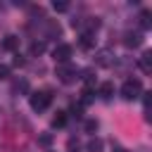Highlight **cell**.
<instances>
[{"mask_svg":"<svg viewBox=\"0 0 152 152\" xmlns=\"http://www.w3.org/2000/svg\"><path fill=\"white\" fill-rule=\"evenodd\" d=\"M86 150H88V152H100V150H102V140H100V138H93V140H88Z\"/></svg>","mask_w":152,"mask_h":152,"instance_id":"e0dca14e","label":"cell"},{"mask_svg":"<svg viewBox=\"0 0 152 152\" xmlns=\"http://www.w3.org/2000/svg\"><path fill=\"white\" fill-rule=\"evenodd\" d=\"M50 102H52L50 90H36V93H31V95H28V104H31V109H33L36 114L45 112V109L50 107Z\"/></svg>","mask_w":152,"mask_h":152,"instance_id":"6da1fadb","label":"cell"},{"mask_svg":"<svg viewBox=\"0 0 152 152\" xmlns=\"http://www.w3.org/2000/svg\"><path fill=\"white\" fill-rule=\"evenodd\" d=\"M121 97L124 100H135V97H140L142 95V83L138 81V78H126L124 83H121Z\"/></svg>","mask_w":152,"mask_h":152,"instance_id":"277c9868","label":"cell"},{"mask_svg":"<svg viewBox=\"0 0 152 152\" xmlns=\"http://www.w3.org/2000/svg\"><path fill=\"white\" fill-rule=\"evenodd\" d=\"M112 152H126V150H124V147H114Z\"/></svg>","mask_w":152,"mask_h":152,"instance_id":"cb8c5ba5","label":"cell"},{"mask_svg":"<svg viewBox=\"0 0 152 152\" xmlns=\"http://www.w3.org/2000/svg\"><path fill=\"white\" fill-rule=\"evenodd\" d=\"M78 45H81V48H86V50H90V48H95V36H90V33H86V36H81V38H78Z\"/></svg>","mask_w":152,"mask_h":152,"instance_id":"5bb4252c","label":"cell"},{"mask_svg":"<svg viewBox=\"0 0 152 152\" xmlns=\"http://www.w3.org/2000/svg\"><path fill=\"white\" fill-rule=\"evenodd\" d=\"M71 24H74V28L78 31V36H86V33L95 36L97 28H100V19H97V17H81V19H74Z\"/></svg>","mask_w":152,"mask_h":152,"instance_id":"7a4b0ae2","label":"cell"},{"mask_svg":"<svg viewBox=\"0 0 152 152\" xmlns=\"http://www.w3.org/2000/svg\"><path fill=\"white\" fill-rule=\"evenodd\" d=\"M150 17H152V14H150L147 10L140 12V26H142V28H150V26H152V19H150Z\"/></svg>","mask_w":152,"mask_h":152,"instance_id":"ac0fdd59","label":"cell"},{"mask_svg":"<svg viewBox=\"0 0 152 152\" xmlns=\"http://www.w3.org/2000/svg\"><path fill=\"white\" fill-rule=\"evenodd\" d=\"M95 95H100L102 100H109V97L114 95V83H109V81H107V83H100L97 90H95Z\"/></svg>","mask_w":152,"mask_h":152,"instance_id":"8fae6325","label":"cell"},{"mask_svg":"<svg viewBox=\"0 0 152 152\" xmlns=\"http://www.w3.org/2000/svg\"><path fill=\"white\" fill-rule=\"evenodd\" d=\"M71 55H74V48H71L69 43H57L55 50H52V57H55L57 64H66V62H71Z\"/></svg>","mask_w":152,"mask_h":152,"instance_id":"5b68a950","label":"cell"},{"mask_svg":"<svg viewBox=\"0 0 152 152\" xmlns=\"http://www.w3.org/2000/svg\"><path fill=\"white\" fill-rule=\"evenodd\" d=\"M7 76H10V66H7V64H0V81L7 78Z\"/></svg>","mask_w":152,"mask_h":152,"instance_id":"7402d4cb","label":"cell"},{"mask_svg":"<svg viewBox=\"0 0 152 152\" xmlns=\"http://www.w3.org/2000/svg\"><path fill=\"white\" fill-rule=\"evenodd\" d=\"M64 124H66V112H57L52 116V128H62Z\"/></svg>","mask_w":152,"mask_h":152,"instance_id":"9a60e30c","label":"cell"},{"mask_svg":"<svg viewBox=\"0 0 152 152\" xmlns=\"http://www.w3.org/2000/svg\"><path fill=\"white\" fill-rule=\"evenodd\" d=\"M52 7H55L57 12H66V10H69V2H52Z\"/></svg>","mask_w":152,"mask_h":152,"instance_id":"44dd1931","label":"cell"},{"mask_svg":"<svg viewBox=\"0 0 152 152\" xmlns=\"http://www.w3.org/2000/svg\"><path fill=\"white\" fill-rule=\"evenodd\" d=\"M93 95H95V90H93V88H86V90L81 93V102H78V104H90V102H93Z\"/></svg>","mask_w":152,"mask_h":152,"instance_id":"2e32d148","label":"cell"},{"mask_svg":"<svg viewBox=\"0 0 152 152\" xmlns=\"http://www.w3.org/2000/svg\"><path fill=\"white\" fill-rule=\"evenodd\" d=\"M116 62V55L109 50V48H104V50H97L95 52V64L97 66H112Z\"/></svg>","mask_w":152,"mask_h":152,"instance_id":"8992f818","label":"cell"},{"mask_svg":"<svg viewBox=\"0 0 152 152\" xmlns=\"http://www.w3.org/2000/svg\"><path fill=\"white\" fill-rule=\"evenodd\" d=\"M24 64H26V59H24V57L17 52V57H14V66H24Z\"/></svg>","mask_w":152,"mask_h":152,"instance_id":"603a6c76","label":"cell"},{"mask_svg":"<svg viewBox=\"0 0 152 152\" xmlns=\"http://www.w3.org/2000/svg\"><path fill=\"white\" fill-rule=\"evenodd\" d=\"M140 69H142V74H150L152 71V52H142V57H140Z\"/></svg>","mask_w":152,"mask_h":152,"instance_id":"4fadbf2b","label":"cell"},{"mask_svg":"<svg viewBox=\"0 0 152 152\" xmlns=\"http://www.w3.org/2000/svg\"><path fill=\"white\" fill-rule=\"evenodd\" d=\"M12 93H14V95H28V81H26L24 76L14 78V81H12Z\"/></svg>","mask_w":152,"mask_h":152,"instance_id":"9c48e42d","label":"cell"},{"mask_svg":"<svg viewBox=\"0 0 152 152\" xmlns=\"http://www.w3.org/2000/svg\"><path fill=\"white\" fill-rule=\"evenodd\" d=\"M40 24H43V31H45V36H48V38H59L62 28H59V24H57L55 19H43Z\"/></svg>","mask_w":152,"mask_h":152,"instance_id":"52a82bcc","label":"cell"},{"mask_svg":"<svg viewBox=\"0 0 152 152\" xmlns=\"http://www.w3.org/2000/svg\"><path fill=\"white\" fill-rule=\"evenodd\" d=\"M38 142H40V145H43V147H48V145H50V142H52V135H50V133H43V135H40V138H38Z\"/></svg>","mask_w":152,"mask_h":152,"instance_id":"ffe728a7","label":"cell"},{"mask_svg":"<svg viewBox=\"0 0 152 152\" xmlns=\"http://www.w3.org/2000/svg\"><path fill=\"white\" fill-rule=\"evenodd\" d=\"M95 131H97V121L95 119H88L86 121V133H95Z\"/></svg>","mask_w":152,"mask_h":152,"instance_id":"d6986e66","label":"cell"},{"mask_svg":"<svg viewBox=\"0 0 152 152\" xmlns=\"http://www.w3.org/2000/svg\"><path fill=\"white\" fill-rule=\"evenodd\" d=\"M55 74H57V78H59L62 83L69 86V83H76V81H78V74H81V71H78L71 62H66V64H57Z\"/></svg>","mask_w":152,"mask_h":152,"instance_id":"3957f363","label":"cell"},{"mask_svg":"<svg viewBox=\"0 0 152 152\" xmlns=\"http://www.w3.org/2000/svg\"><path fill=\"white\" fill-rule=\"evenodd\" d=\"M142 43V33L140 31H126L124 33V45L126 48H138Z\"/></svg>","mask_w":152,"mask_h":152,"instance_id":"ba28073f","label":"cell"},{"mask_svg":"<svg viewBox=\"0 0 152 152\" xmlns=\"http://www.w3.org/2000/svg\"><path fill=\"white\" fill-rule=\"evenodd\" d=\"M45 40H33L31 43V48H28V52H31V57H40L43 52H45Z\"/></svg>","mask_w":152,"mask_h":152,"instance_id":"7c38bea8","label":"cell"},{"mask_svg":"<svg viewBox=\"0 0 152 152\" xmlns=\"http://www.w3.org/2000/svg\"><path fill=\"white\" fill-rule=\"evenodd\" d=\"M17 48H19V36L10 33V36H5V38H2V50H7V52H14Z\"/></svg>","mask_w":152,"mask_h":152,"instance_id":"30bf717a","label":"cell"}]
</instances>
